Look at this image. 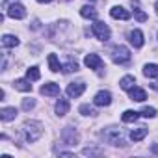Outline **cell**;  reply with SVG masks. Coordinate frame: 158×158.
<instances>
[{
	"instance_id": "6da1fadb",
	"label": "cell",
	"mask_w": 158,
	"mask_h": 158,
	"mask_svg": "<svg viewBox=\"0 0 158 158\" xmlns=\"http://www.w3.org/2000/svg\"><path fill=\"white\" fill-rule=\"evenodd\" d=\"M23 132H24L26 141L28 143H34V141H37L43 136V125L39 121H26L24 127H23Z\"/></svg>"
},
{
	"instance_id": "7a4b0ae2",
	"label": "cell",
	"mask_w": 158,
	"mask_h": 158,
	"mask_svg": "<svg viewBox=\"0 0 158 158\" xmlns=\"http://www.w3.org/2000/svg\"><path fill=\"white\" fill-rule=\"evenodd\" d=\"M102 138H104L108 143H112V145H121V147H125V145H127V143H125V139H123L121 130H119V128H115V127L106 128V130L102 132Z\"/></svg>"
},
{
	"instance_id": "3957f363",
	"label": "cell",
	"mask_w": 158,
	"mask_h": 158,
	"mask_svg": "<svg viewBox=\"0 0 158 158\" xmlns=\"http://www.w3.org/2000/svg\"><path fill=\"white\" fill-rule=\"evenodd\" d=\"M112 60L115 61V63H127L128 60H130V50L127 48V47H123V45H119V47H115L114 50H112Z\"/></svg>"
},
{
	"instance_id": "277c9868",
	"label": "cell",
	"mask_w": 158,
	"mask_h": 158,
	"mask_svg": "<svg viewBox=\"0 0 158 158\" xmlns=\"http://www.w3.org/2000/svg\"><path fill=\"white\" fill-rule=\"evenodd\" d=\"M6 13H8L11 19H24V17H26V8H24L23 4H19L17 0H15L11 6H8V8H6Z\"/></svg>"
},
{
	"instance_id": "5b68a950",
	"label": "cell",
	"mask_w": 158,
	"mask_h": 158,
	"mask_svg": "<svg viewBox=\"0 0 158 158\" xmlns=\"http://www.w3.org/2000/svg\"><path fill=\"white\" fill-rule=\"evenodd\" d=\"M93 34H95L97 39H101V41H108V39H110V28H108V24H104V23H101V21H95V23H93Z\"/></svg>"
},
{
	"instance_id": "8992f818",
	"label": "cell",
	"mask_w": 158,
	"mask_h": 158,
	"mask_svg": "<svg viewBox=\"0 0 158 158\" xmlns=\"http://www.w3.org/2000/svg\"><path fill=\"white\" fill-rule=\"evenodd\" d=\"M61 138L67 145H76L78 143V132L73 128V127H65L63 132H61Z\"/></svg>"
},
{
	"instance_id": "52a82bcc",
	"label": "cell",
	"mask_w": 158,
	"mask_h": 158,
	"mask_svg": "<svg viewBox=\"0 0 158 158\" xmlns=\"http://www.w3.org/2000/svg\"><path fill=\"white\" fill-rule=\"evenodd\" d=\"M84 89H86V84L84 82H73V84L67 86V95L71 99H76V97H80L84 93Z\"/></svg>"
},
{
	"instance_id": "ba28073f",
	"label": "cell",
	"mask_w": 158,
	"mask_h": 158,
	"mask_svg": "<svg viewBox=\"0 0 158 158\" xmlns=\"http://www.w3.org/2000/svg\"><path fill=\"white\" fill-rule=\"evenodd\" d=\"M84 63H86L89 69H93V71H99V69H102V65H104V61H102L101 56H97V54H88V56L84 58Z\"/></svg>"
},
{
	"instance_id": "9c48e42d",
	"label": "cell",
	"mask_w": 158,
	"mask_h": 158,
	"mask_svg": "<svg viewBox=\"0 0 158 158\" xmlns=\"http://www.w3.org/2000/svg\"><path fill=\"white\" fill-rule=\"evenodd\" d=\"M39 91H41L45 97H58V95H60V86L54 84V82H47V84L41 86Z\"/></svg>"
},
{
	"instance_id": "30bf717a",
	"label": "cell",
	"mask_w": 158,
	"mask_h": 158,
	"mask_svg": "<svg viewBox=\"0 0 158 158\" xmlns=\"http://www.w3.org/2000/svg\"><path fill=\"white\" fill-rule=\"evenodd\" d=\"M110 102H112V93L110 91H99L93 99L95 106H110Z\"/></svg>"
},
{
	"instance_id": "8fae6325",
	"label": "cell",
	"mask_w": 158,
	"mask_h": 158,
	"mask_svg": "<svg viewBox=\"0 0 158 158\" xmlns=\"http://www.w3.org/2000/svg\"><path fill=\"white\" fill-rule=\"evenodd\" d=\"M110 15H112L114 19H119V21H128V19H130V13H128L125 8H121V6H114V8L110 10Z\"/></svg>"
},
{
	"instance_id": "7c38bea8",
	"label": "cell",
	"mask_w": 158,
	"mask_h": 158,
	"mask_svg": "<svg viewBox=\"0 0 158 158\" xmlns=\"http://www.w3.org/2000/svg\"><path fill=\"white\" fill-rule=\"evenodd\" d=\"M128 41H130L136 48L143 47V32H141V30H132V32L128 34Z\"/></svg>"
},
{
	"instance_id": "4fadbf2b",
	"label": "cell",
	"mask_w": 158,
	"mask_h": 158,
	"mask_svg": "<svg viewBox=\"0 0 158 158\" xmlns=\"http://www.w3.org/2000/svg\"><path fill=\"white\" fill-rule=\"evenodd\" d=\"M128 93H130V99L132 101H136V102H143L145 99H147V93L141 89V88H132V89H128Z\"/></svg>"
},
{
	"instance_id": "5bb4252c",
	"label": "cell",
	"mask_w": 158,
	"mask_h": 158,
	"mask_svg": "<svg viewBox=\"0 0 158 158\" xmlns=\"http://www.w3.org/2000/svg\"><path fill=\"white\" fill-rule=\"evenodd\" d=\"M147 127H138V128H134L132 132H130V139L132 141H141L145 136H147Z\"/></svg>"
},
{
	"instance_id": "9a60e30c",
	"label": "cell",
	"mask_w": 158,
	"mask_h": 158,
	"mask_svg": "<svg viewBox=\"0 0 158 158\" xmlns=\"http://www.w3.org/2000/svg\"><path fill=\"white\" fill-rule=\"evenodd\" d=\"M17 117V110L15 108H2V110H0V119H2V121H13Z\"/></svg>"
},
{
	"instance_id": "2e32d148",
	"label": "cell",
	"mask_w": 158,
	"mask_h": 158,
	"mask_svg": "<svg viewBox=\"0 0 158 158\" xmlns=\"http://www.w3.org/2000/svg\"><path fill=\"white\" fill-rule=\"evenodd\" d=\"M69 101H65V99H60L58 102H56V106H54V110H56V114L61 117V115H65L67 112H69Z\"/></svg>"
},
{
	"instance_id": "e0dca14e",
	"label": "cell",
	"mask_w": 158,
	"mask_h": 158,
	"mask_svg": "<svg viewBox=\"0 0 158 158\" xmlns=\"http://www.w3.org/2000/svg\"><path fill=\"white\" fill-rule=\"evenodd\" d=\"M13 88L15 89H19V91H32V84H30V80L26 78H19V80H15L13 82Z\"/></svg>"
},
{
	"instance_id": "ac0fdd59",
	"label": "cell",
	"mask_w": 158,
	"mask_h": 158,
	"mask_svg": "<svg viewBox=\"0 0 158 158\" xmlns=\"http://www.w3.org/2000/svg\"><path fill=\"white\" fill-rule=\"evenodd\" d=\"M80 15L84 19H97V10L93 6H82L80 8Z\"/></svg>"
},
{
	"instance_id": "d6986e66",
	"label": "cell",
	"mask_w": 158,
	"mask_h": 158,
	"mask_svg": "<svg viewBox=\"0 0 158 158\" xmlns=\"http://www.w3.org/2000/svg\"><path fill=\"white\" fill-rule=\"evenodd\" d=\"M119 84H121V88H123V89H127V91H128V89H132V88H134L136 78H134L132 74H127V76H123V78H121V82H119Z\"/></svg>"
},
{
	"instance_id": "ffe728a7",
	"label": "cell",
	"mask_w": 158,
	"mask_h": 158,
	"mask_svg": "<svg viewBox=\"0 0 158 158\" xmlns=\"http://www.w3.org/2000/svg\"><path fill=\"white\" fill-rule=\"evenodd\" d=\"M2 45H4V47H8V48H15V47L19 45V39H17L15 35L6 34V35L2 37Z\"/></svg>"
},
{
	"instance_id": "44dd1931",
	"label": "cell",
	"mask_w": 158,
	"mask_h": 158,
	"mask_svg": "<svg viewBox=\"0 0 158 158\" xmlns=\"http://www.w3.org/2000/svg\"><path fill=\"white\" fill-rule=\"evenodd\" d=\"M143 74L149 76V78L158 76V65H156V63H147V65L143 67Z\"/></svg>"
},
{
	"instance_id": "7402d4cb",
	"label": "cell",
	"mask_w": 158,
	"mask_h": 158,
	"mask_svg": "<svg viewBox=\"0 0 158 158\" xmlns=\"http://www.w3.org/2000/svg\"><path fill=\"white\" fill-rule=\"evenodd\" d=\"M48 67H50V71L52 73H58L61 67H60V61H58V58H56V54H48Z\"/></svg>"
},
{
	"instance_id": "603a6c76",
	"label": "cell",
	"mask_w": 158,
	"mask_h": 158,
	"mask_svg": "<svg viewBox=\"0 0 158 158\" xmlns=\"http://www.w3.org/2000/svg\"><path fill=\"white\" fill-rule=\"evenodd\" d=\"M138 117H139V114L134 112V110H127V112L123 114V121H125V123H134Z\"/></svg>"
},
{
	"instance_id": "cb8c5ba5",
	"label": "cell",
	"mask_w": 158,
	"mask_h": 158,
	"mask_svg": "<svg viewBox=\"0 0 158 158\" xmlns=\"http://www.w3.org/2000/svg\"><path fill=\"white\" fill-rule=\"evenodd\" d=\"M39 67H30V69H26V78L28 80H39Z\"/></svg>"
},
{
	"instance_id": "d4e9b609",
	"label": "cell",
	"mask_w": 158,
	"mask_h": 158,
	"mask_svg": "<svg viewBox=\"0 0 158 158\" xmlns=\"http://www.w3.org/2000/svg\"><path fill=\"white\" fill-rule=\"evenodd\" d=\"M61 71H63V73H73V71H78V63H76V61H73V60H69V61L61 67Z\"/></svg>"
},
{
	"instance_id": "484cf974",
	"label": "cell",
	"mask_w": 158,
	"mask_h": 158,
	"mask_svg": "<svg viewBox=\"0 0 158 158\" xmlns=\"http://www.w3.org/2000/svg\"><path fill=\"white\" fill-rule=\"evenodd\" d=\"M80 114H82V115H95L97 112H95L93 106H89V104H82V106H80Z\"/></svg>"
},
{
	"instance_id": "4316f807",
	"label": "cell",
	"mask_w": 158,
	"mask_h": 158,
	"mask_svg": "<svg viewBox=\"0 0 158 158\" xmlns=\"http://www.w3.org/2000/svg\"><path fill=\"white\" fill-rule=\"evenodd\" d=\"M141 115H143V117H154V115H156V110L151 108V106H145V108L141 110Z\"/></svg>"
},
{
	"instance_id": "83f0119b",
	"label": "cell",
	"mask_w": 158,
	"mask_h": 158,
	"mask_svg": "<svg viewBox=\"0 0 158 158\" xmlns=\"http://www.w3.org/2000/svg\"><path fill=\"white\" fill-rule=\"evenodd\" d=\"M34 106H35V101H34V99H24V101H23V110L28 112V110H32Z\"/></svg>"
},
{
	"instance_id": "f1b7e54d",
	"label": "cell",
	"mask_w": 158,
	"mask_h": 158,
	"mask_svg": "<svg viewBox=\"0 0 158 158\" xmlns=\"http://www.w3.org/2000/svg\"><path fill=\"white\" fill-rule=\"evenodd\" d=\"M134 15H136V19H138L139 23H145V21H147V15H145L141 10H134Z\"/></svg>"
},
{
	"instance_id": "f546056e",
	"label": "cell",
	"mask_w": 158,
	"mask_h": 158,
	"mask_svg": "<svg viewBox=\"0 0 158 158\" xmlns=\"http://www.w3.org/2000/svg\"><path fill=\"white\" fill-rule=\"evenodd\" d=\"M84 154H101V151H95V149H84Z\"/></svg>"
},
{
	"instance_id": "4dcf8cb0",
	"label": "cell",
	"mask_w": 158,
	"mask_h": 158,
	"mask_svg": "<svg viewBox=\"0 0 158 158\" xmlns=\"http://www.w3.org/2000/svg\"><path fill=\"white\" fill-rule=\"evenodd\" d=\"M39 4H48V2H52V0H37Z\"/></svg>"
},
{
	"instance_id": "1f68e13d",
	"label": "cell",
	"mask_w": 158,
	"mask_h": 158,
	"mask_svg": "<svg viewBox=\"0 0 158 158\" xmlns=\"http://www.w3.org/2000/svg\"><path fill=\"white\" fill-rule=\"evenodd\" d=\"M152 152H158V145H152Z\"/></svg>"
},
{
	"instance_id": "d6a6232c",
	"label": "cell",
	"mask_w": 158,
	"mask_h": 158,
	"mask_svg": "<svg viewBox=\"0 0 158 158\" xmlns=\"http://www.w3.org/2000/svg\"><path fill=\"white\" fill-rule=\"evenodd\" d=\"M154 8H156V13H158V2H156V6H154Z\"/></svg>"
}]
</instances>
